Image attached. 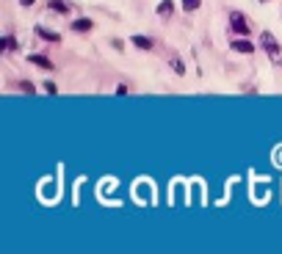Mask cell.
<instances>
[{
  "mask_svg": "<svg viewBox=\"0 0 282 254\" xmlns=\"http://www.w3.org/2000/svg\"><path fill=\"white\" fill-rule=\"evenodd\" d=\"M22 91H25V94H33V86H31V83H28V80H25V83H22Z\"/></svg>",
  "mask_w": 282,
  "mask_h": 254,
  "instance_id": "obj_14",
  "label": "cell"
},
{
  "mask_svg": "<svg viewBox=\"0 0 282 254\" xmlns=\"http://www.w3.org/2000/svg\"><path fill=\"white\" fill-rule=\"evenodd\" d=\"M172 69H174V72H177V75H185V64L180 61L177 56H172Z\"/></svg>",
  "mask_w": 282,
  "mask_h": 254,
  "instance_id": "obj_11",
  "label": "cell"
},
{
  "mask_svg": "<svg viewBox=\"0 0 282 254\" xmlns=\"http://www.w3.org/2000/svg\"><path fill=\"white\" fill-rule=\"evenodd\" d=\"M0 47H3L6 53H9V50H17V42H14L11 36H3V39H0Z\"/></svg>",
  "mask_w": 282,
  "mask_h": 254,
  "instance_id": "obj_10",
  "label": "cell"
},
{
  "mask_svg": "<svg viewBox=\"0 0 282 254\" xmlns=\"http://www.w3.org/2000/svg\"><path fill=\"white\" fill-rule=\"evenodd\" d=\"M28 61L36 64V67H42V69H53V61H50V58H44V56H28Z\"/></svg>",
  "mask_w": 282,
  "mask_h": 254,
  "instance_id": "obj_6",
  "label": "cell"
},
{
  "mask_svg": "<svg viewBox=\"0 0 282 254\" xmlns=\"http://www.w3.org/2000/svg\"><path fill=\"white\" fill-rule=\"evenodd\" d=\"M260 44H263V50L268 53V58H271L274 64H282V47L277 44V39H274V33L263 31V36H260Z\"/></svg>",
  "mask_w": 282,
  "mask_h": 254,
  "instance_id": "obj_1",
  "label": "cell"
},
{
  "mask_svg": "<svg viewBox=\"0 0 282 254\" xmlns=\"http://www.w3.org/2000/svg\"><path fill=\"white\" fill-rule=\"evenodd\" d=\"M274 163H277V166L282 169V146H279V149H277V155H274Z\"/></svg>",
  "mask_w": 282,
  "mask_h": 254,
  "instance_id": "obj_13",
  "label": "cell"
},
{
  "mask_svg": "<svg viewBox=\"0 0 282 254\" xmlns=\"http://www.w3.org/2000/svg\"><path fill=\"white\" fill-rule=\"evenodd\" d=\"M91 28H94L91 20H75L72 22V31H78V33H86V31H91Z\"/></svg>",
  "mask_w": 282,
  "mask_h": 254,
  "instance_id": "obj_5",
  "label": "cell"
},
{
  "mask_svg": "<svg viewBox=\"0 0 282 254\" xmlns=\"http://www.w3.org/2000/svg\"><path fill=\"white\" fill-rule=\"evenodd\" d=\"M20 3H22V6H33V0H20Z\"/></svg>",
  "mask_w": 282,
  "mask_h": 254,
  "instance_id": "obj_15",
  "label": "cell"
},
{
  "mask_svg": "<svg viewBox=\"0 0 282 254\" xmlns=\"http://www.w3.org/2000/svg\"><path fill=\"white\" fill-rule=\"evenodd\" d=\"M174 11V0H161V6H158V14L161 17H169Z\"/></svg>",
  "mask_w": 282,
  "mask_h": 254,
  "instance_id": "obj_8",
  "label": "cell"
},
{
  "mask_svg": "<svg viewBox=\"0 0 282 254\" xmlns=\"http://www.w3.org/2000/svg\"><path fill=\"white\" fill-rule=\"evenodd\" d=\"M47 6H50L53 11H58V14H69V9H72V6H67L64 0H50Z\"/></svg>",
  "mask_w": 282,
  "mask_h": 254,
  "instance_id": "obj_7",
  "label": "cell"
},
{
  "mask_svg": "<svg viewBox=\"0 0 282 254\" xmlns=\"http://www.w3.org/2000/svg\"><path fill=\"white\" fill-rule=\"evenodd\" d=\"M232 50L235 53H246V56H249V53H255V47H252V42H232Z\"/></svg>",
  "mask_w": 282,
  "mask_h": 254,
  "instance_id": "obj_9",
  "label": "cell"
},
{
  "mask_svg": "<svg viewBox=\"0 0 282 254\" xmlns=\"http://www.w3.org/2000/svg\"><path fill=\"white\" fill-rule=\"evenodd\" d=\"M133 47H138V50H152L155 47V42L147 36H133Z\"/></svg>",
  "mask_w": 282,
  "mask_h": 254,
  "instance_id": "obj_4",
  "label": "cell"
},
{
  "mask_svg": "<svg viewBox=\"0 0 282 254\" xmlns=\"http://www.w3.org/2000/svg\"><path fill=\"white\" fill-rule=\"evenodd\" d=\"M199 6H202V0H183V9L185 11H197Z\"/></svg>",
  "mask_w": 282,
  "mask_h": 254,
  "instance_id": "obj_12",
  "label": "cell"
},
{
  "mask_svg": "<svg viewBox=\"0 0 282 254\" xmlns=\"http://www.w3.org/2000/svg\"><path fill=\"white\" fill-rule=\"evenodd\" d=\"M230 31L232 33H244V36L252 31V28H249V20H246L241 11H232V14H230Z\"/></svg>",
  "mask_w": 282,
  "mask_h": 254,
  "instance_id": "obj_2",
  "label": "cell"
},
{
  "mask_svg": "<svg viewBox=\"0 0 282 254\" xmlns=\"http://www.w3.org/2000/svg\"><path fill=\"white\" fill-rule=\"evenodd\" d=\"M36 36L39 39H47V42H61V36H58V33H53V31H47L44 25H36Z\"/></svg>",
  "mask_w": 282,
  "mask_h": 254,
  "instance_id": "obj_3",
  "label": "cell"
}]
</instances>
